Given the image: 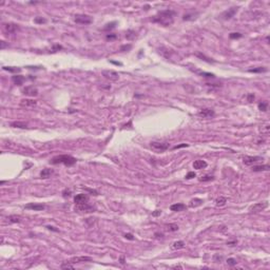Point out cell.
Wrapping results in <instances>:
<instances>
[{"label":"cell","mask_w":270,"mask_h":270,"mask_svg":"<svg viewBox=\"0 0 270 270\" xmlns=\"http://www.w3.org/2000/svg\"><path fill=\"white\" fill-rule=\"evenodd\" d=\"M46 228H48L49 230H52V231H55V232H58V231H59L58 229H56L55 227H53V226H46Z\"/></svg>","instance_id":"cell-49"},{"label":"cell","mask_w":270,"mask_h":270,"mask_svg":"<svg viewBox=\"0 0 270 270\" xmlns=\"http://www.w3.org/2000/svg\"><path fill=\"white\" fill-rule=\"evenodd\" d=\"M8 220L10 223H19L21 221V218L19 215H11V216L8 218Z\"/></svg>","instance_id":"cell-26"},{"label":"cell","mask_w":270,"mask_h":270,"mask_svg":"<svg viewBox=\"0 0 270 270\" xmlns=\"http://www.w3.org/2000/svg\"><path fill=\"white\" fill-rule=\"evenodd\" d=\"M76 158L71 156V155H57L55 157H53L51 159V164L53 165H59V164H62L67 167H71L73 165L76 164Z\"/></svg>","instance_id":"cell-2"},{"label":"cell","mask_w":270,"mask_h":270,"mask_svg":"<svg viewBox=\"0 0 270 270\" xmlns=\"http://www.w3.org/2000/svg\"><path fill=\"white\" fill-rule=\"evenodd\" d=\"M53 173H54V171H53L52 169H43V170L40 172V177H41V178H48V177H50Z\"/></svg>","instance_id":"cell-21"},{"label":"cell","mask_w":270,"mask_h":270,"mask_svg":"<svg viewBox=\"0 0 270 270\" xmlns=\"http://www.w3.org/2000/svg\"><path fill=\"white\" fill-rule=\"evenodd\" d=\"M71 194H72V192H71L70 189H64V190L62 191V196L63 197H69V196H71Z\"/></svg>","instance_id":"cell-38"},{"label":"cell","mask_w":270,"mask_h":270,"mask_svg":"<svg viewBox=\"0 0 270 270\" xmlns=\"http://www.w3.org/2000/svg\"><path fill=\"white\" fill-rule=\"evenodd\" d=\"M135 34H136L135 32H133V31H129V32H128V34L126 35V37H127V39H133V38L136 37V35H135Z\"/></svg>","instance_id":"cell-37"},{"label":"cell","mask_w":270,"mask_h":270,"mask_svg":"<svg viewBox=\"0 0 270 270\" xmlns=\"http://www.w3.org/2000/svg\"><path fill=\"white\" fill-rule=\"evenodd\" d=\"M174 268H178V269H181V267H180V266H175Z\"/></svg>","instance_id":"cell-55"},{"label":"cell","mask_w":270,"mask_h":270,"mask_svg":"<svg viewBox=\"0 0 270 270\" xmlns=\"http://www.w3.org/2000/svg\"><path fill=\"white\" fill-rule=\"evenodd\" d=\"M95 210V208L91 205H89L88 203H84V204H76L75 206V211L78 212H93Z\"/></svg>","instance_id":"cell-5"},{"label":"cell","mask_w":270,"mask_h":270,"mask_svg":"<svg viewBox=\"0 0 270 270\" xmlns=\"http://www.w3.org/2000/svg\"><path fill=\"white\" fill-rule=\"evenodd\" d=\"M213 179H214V176L210 175V174H206V175L199 177V181H210V180H213Z\"/></svg>","instance_id":"cell-30"},{"label":"cell","mask_w":270,"mask_h":270,"mask_svg":"<svg viewBox=\"0 0 270 270\" xmlns=\"http://www.w3.org/2000/svg\"><path fill=\"white\" fill-rule=\"evenodd\" d=\"M196 176V173L195 172H189L187 175H186V179H191V178H193V177H195Z\"/></svg>","instance_id":"cell-42"},{"label":"cell","mask_w":270,"mask_h":270,"mask_svg":"<svg viewBox=\"0 0 270 270\" xmlns=\"http://www.w3.org/2000/svg\"><path fill=\"white\" fill-rule=\"evenodd\" d=\"M267 107H268V102L267 101H262V102L259 103V109L261 111H263V112L267 111Z\"/></svg>","instance_id":"cell-33"},{"label":"cell","mask_w":270,"mask_h":270,"mask_svg":"<svg viewBox=\"0 0 270 270\" xmlns=\"http://www.w3.org/2000/svg\"><path fill=\"white\" fill-rule=\"evenodd\" d=\"M35 22L36 23H45L46 20L44 18H42V17H36L35 18Z\"/></svg>","instance_id":"cell-41"},{"label":"cell","mask_w":270,"mask_h":270,"mask_svg":"<svg viewBox=\"0 0 270 270\" xmlns=\"http://www.w3.org/2000/svg\"><path fill=\"white\" fill-rule=\"evenodd\" d=\"M176 13L173 11V10H164V11H160L159 13H157L153 18H152V21L153 22H156L160 25H164V26H169L171 25L173 22H174V17H175Z\"/></svg>","instance_id":"cell-1"},{"label":"cell","mask_w":270,"mask_h":270,"mask_svg":"<svg viewBox=\"0 0 270 270\" xmlns=\"http://www.w3.org/2000/svg\"><path fill=\"white\" fill-rule=\"evenodd\" d=\"M196 56H197V57H199V58H202L203 60H206V61H208V62H211V61H212L210 58H207L205 55H203V54H201V53H197V54H196Z\"/></svg>","instance_id":"cell-40"},{"label":"cell","mask_w":270,"mask_h":270,"mask_svg":"<svg viewBox=\"0 0 270 270\" xmlns=\"http://www.w3.org/2000/svg\"><path fill=\"white\" fill-rule=\"evenodd\" d=\"M185 247V243L183 240H177L173 244V248L174 249H181Z\"/></svg>","instance_id":"cell-31"},{"label":"cell","mask_w":270,"mask_h":270,"mask_svg":"<svg viewBox=\"0 0 270 270\" xmlns=\"http://www.w3.org/2000/svg\"><path fill=\"white\" fill-rule=\"evenodd\" d=\"M204 202H203V199H201V198H194V199H192L191 202H190V207H197V206H201L202 204H203Z\"/></svg>","instance_id":"cell-24"},{"label":"cell","mask_w":270,"mask_h":270,"mask_svg":"<svg viewBox=\"0 0 270 270\" xmlns=\"http://www.w3.org/2000/svg\"><path fill=\"white\" fill-rule=\"evenodd\" d=\"M237 11H238V8L236 7H234V8H230V9H228V10H226L225 12H223L222 13V15H221V18L222 19H224V20H229V19H231L236 13H237Z\"/></svg>","instance_id":"cell-6"},{"label":"cell","mask_w":270,"mask_h":270,"mask_svg":"<svg viewBox=\"0 0 270 270\" xmlns=\"http://www.w3.org/2000/svg\"><path fill=\"white\" fill-rule=\"evenodd\" d=\"M270 169V167L268 165H262V166H253L252 167V171L254 172H261V171H268Z\"/></svg>","instance_id":"cell-20"},{"label":"cell","mask_w":270,"mask_h":270,"mask_svg":"<svg viewBox=\"0 0 270 270\" xmlns=\"http://www.w3.org/2000/svg\"><path fill=\"white\" fill-rule=\"evenodd\" d=\"M93 19L91 16L86 15V14H77L75 15V22L80 23V24H90L92 23Z\"/></svg>","instance_id":"cell-4"},{"label":"cell","mask_w":270,"mask_h":270,"mask_svg":"<svg viewBox=\"0 0 270 270\" xmlns=\"http://www.w3.org/2000/svg\"><path fill=\"white\" fill-rule=\"evenodd\" d=\"M150 147H151L154 151L160 153V152H164V151L168 150V149L170 148V144H169V143H166V142H152V143L150 144Z\"/></svg>","instance_id":"cell-3"},{"label":"cell","mask_w":270,"mask_h":270,"mask_svg":"<svg viewBox=\"0 0 270 270\" xmlns=\"http://www.w3.org/2000/svg\"><path fill=\"white\" fill-rule=\"evenodd\" d=\"M11 127H14V128H20V129H25L28 128V125L25 122H22V121H13L11 124Z\"/></svg>","instance_id":"cell-22"},{"label":"cell","mask_w":270,"mask_h":270,"mask_svg":"<svg viewBox=\"0 0 270 270\" xmlns=\"http://www.w3.org/2000/svg\"><path fill=\"white\" fill-rule=\"evenodd\" d=\"M19 30V26L16 23H5L4 24V31L8 34H14Z\"/></svg>","instance_id":"cell-11"},{"label":"cell","mask_w":270,"mask_h":270,"mask_svg":"<svg viewBox=\"0 0 270 270\" xmlns=\"http://www.w3.org/2000/svg\"><path fill=\"white\" fill-rule=\"evenodd\" d=\"M197 15H198L197 13H195V14H194V13H191V14L188 13V14H185V15H184L183 19H184V20H193V19L196 18L195 16H197Z\"/></svg>","instance_id":"cell-27"},{"label":"cell","mask_w":270,"mask_h":270,"mask_svg":"<svg viewBox=\"0 0 270 270\" xmlns=\"http://www.w3.org/2000/svg\"><path fill=\"white\" fill-rule=\"evenodd\" d=\"M72 264H77V263H86V262H92V257L90 256H75L72 257L70 261Z\"/></svg>","instance_id":"cell-13"},{"label":"cell","mask_w":270,"mask_h":270,"mask_svg":"<svg viewBox=\"0 0 270 270\" xmlns=\"http://www.w3.org/2000/svg\"><path fill=\"white\" fill-rule=\"evenodd\" d=\"M112 63H114V64H118V66H121V63H119V62H115V61H112Z\"/></svg>","instance_id":"cell-54"},{"label":"cell","mask_w":270,"mask_h":270,"mask_svg":"<svg viewBox=\"0 0 270 270\" xmlns=\"http://www.w3.org/2000/svg\"><path fill=\"white\" fill-rule=\"evenodd\" d=\"M167 227H168V229L170 231H177L178 230V226L176 224H169Z\"/></svg>","instance_id":"cell-36"},{"label":"cell","mask_w":270,"mask_h":270,"mask_svg":"<svg viewBox=\"0 0 270 270\" xmlns=\"http://www.w3.org/2000/svg\"><path fill=\"white\" fill-rule=\"evenodd\" d=\"M22 93H23L24 95L34 97V96H37V95H38V90H37V88H35V87H33V86H29V87H25V88L22 90Z\"/></svg>","instance_id":"cell-10"},{"label":"cell","mask_w":270,"mask_h":270,"mask_svg":"<svg viewBox=\"0 0 270 270\" xmlns=\"http://www.w3.org/2000/svg\"><path fill=\"white\" fill-rule=\"evenodd\" d=\"M161 214V210H155L154 212H152V216H158Z\"/></svg>","instance_id":"cell-48"},{"label":"cell","mask_w":270,"mask_h":270,"mask_svg":"<svg viewBox=\"0 0 270 270\" xmlns=\"http://www.w3.org/2000/svg\"><path fill=\"white\" fill-rule=\"evenodd\" d=\"M125 237H126L127 239H130V240H133V239H134V236H133L131 233H126V234H125Z\"/></svg>","instance_id":"cell-46"},{"label":"cell","mask_w":270,"mask_h":270,"mask_svg":"<svg viewBox=\"0 0 270 270\" xmlns=\"http://www.w3.org/2000/svg\"><path fill=\"white\" fill-rule=\"evenodd\" d=\"M120 263H121V264H125V259H124V257H120Z\"/></svg>","instance_id":"cell-53"},{"label":"cell","mask_w":270,"mask_h":270,"mask_svg":"<svg viewBox=\"0 0 270 270\" xmlns=\"http://www.w3.org/2000/svg\"><path fill=\"white\" fill-rule=\"evenodd\" d=\"M199 75H202L203 77H207V78H215V75L212 73H207V72H201Z\"/></svg>","instance_id":"cell-34"},{"label":"cell","mask_w":270,"mask_h":270,"mask_svg":"<svg viewBox=\"0 0 270 270\" xmlns=\"http://www.w3.org/2000/svg\"><path fill=\"white\" fill-rule=\"evenodd\" d=\"M3 70L8 71V72H11V73H18L21 71L20 68H15V67H3Z\"/></svg>","instance_id":"cell-28"},{"label":"cell","mask_w":270,"mask_h":270,"mask_svg":"<svg viewBox=\"0 0 270 270\" xmlns=\"http://www.w3.org/2000/svg\"><path fill=\"white\" fill-rule=\"evenodd\" d=\"M247 100H248L249 102H252V101L254 100V95H253V94H248V96H247Z\"/></svg>","instance_id":"cell-45"},{"label":"cell","mask_w":270,"mask_h":270,"mask_svg":"<svg viewBox=\"0 0 270 270\" xmlns=\"http://www.w3.org/2000/svg\"><path fill=\"white\" fill-rule=\"evenodd\" d=\"M249 72L250 73H264V72H267V69L264 67H259L255 69H250Z\"/></svg>","instance_id":"cell-29"},{"label":"cell","mask_w":270,"mask_h":270,"mask_svg":"<svg viewBox=\"0 0 270 270\" xmlns=\"http://www.w3.org/2000/svg\"><path fill=\"white\" fill-rule=\"evenodd\" d=\"M88 201H89V195L86 194V193L77 194L74 197V203L75 204H84V203H88Z\"/></svg>","instance_id":"cell-12"},{"label":"cell","mask_w":270,"mask_h":270,"mask_svg":"<svg viewBox=\"0 0 270 270\" xmlns=\"http://www.w3.org/2000/svg\"><path fill=\"white\" fill-rule=\"evenodd\" d=\"M0 48H1V49H4V48H5V41H3V40L1 41V46H0Z\"/></svg>","instance_id":"cell-51"},{"label":"cell","mask_w":270,"mask_h":270,"mask_svg":"<svg viewBox=\"0 0 270 270\" xmlns=\"http://www.w3.org/2000/svg\"><path fill=\"white\" fill-rule=\"evenodd\" d=\"M45 208V206L43 204H34V203H31V204H28L25 205V209H29V210H34V211H41Z\"/></svg>","instance_id":"cell-15"},{"label":"cell","mask_w":270,"mask_h":270,"mask_svg":"<svg viewBox=\"0 0 270 270\" xmlns=\"http://www.w3.org/2000/svg\"><path fill=\"white\" fill-rule=\"evenodd\" d=\"M197 115H198L199 117H202V118H211V117H213V116L215 115V112H214V110H212V109H208V108H206V109L199 110V112L197 113Z\"/></svg>","instance_id":"cell-9"},{"label":"cell","mask_w":270,"mask_h":270,"mask_svg":"<svg viewBox=\"0 0 270 270\" xmlns=\"http://www.w3.org/2000/svg\"><path fill=\"white\" fill-rule=\"evenodd\" d=\"M268 207V203L267 202H264V203H257L255 205H253L250 210L251 212H260V211H263L264 209H266Z\"/></svg>","instance_id":"cell-14"},{"label":"cell","mask_w":270,"mask_h":270,"mask_svg":"<svg viewBox=\"0 0 270 270\" xmlns=\"http://www.w3.org/2000/svg\"><path fill=\"white\" fill-rule=\"evenodd\" d=\"M183 147H188L187 144H183V145H178V146H175L173 149H179V148H183Z\"/></svg>","instance_id":"cell-50"},{"label":"cell","mask_w":270,"mask_h":270,"mask_svg":"<svg viewBox=\"0 0 270 270\" xmlns=\"http://www.w3.org/2000/svg\"><path fill=\"white\" fill-rule=\"evenodd\" d=\"M227 203V198L224 197V196H220L215 199V205L218 207H222V206H225V204Z\"/></svg>","instance_id":"cell-23"},{"label":"cell","mask_w":270,"mask_h":270,"mask_svg":"<svg viewBox=\"0 0 270 270\" xmlns=\"http://www.w3.org/2000/svg\"><path fill=\"white\" fill-rule=\"evenodd\" d=\"M102 75L107 78V79H110V80H113V81H116V80L119 79V75L117 72L113 71V70H107V71H102Z\"/></svg>","instance_id":"cell-8"},{"label":"cell","mask_w":270,"mask_h":270,"mask_svg":"<svg viewBox=\"0 0 270 270\" xmlns=\"http://www.w3.org/2000/svg\"><path fill=\"white\" fill-rule=\"evenodd\" d=\"M60 267H61V269H73V268H74V265L68 261V262L62 263Z\"/></svg>","instance_id":"cell-32"},{"label":"cell","mask_w":270,"mask_h":270,"mask_svg":"<svg viewBox=\"0 0 270 270\" xmlns=\"http://www.w3.org/2000/svg\"><path fill=\"white\" fill-rule=\"evenodd\" d=\"M131 48H132V45L131 44H125V45H122L121 48H120V51H122V52H125V51H129V50H131Z\"/></svg>","instance_id":"cell-43"},{"label":"cell","mask_w":270,"mask_h":270,"mask_svg":"<svg viewBox=\"0 0 270 270\" xmlns=\"http://www.w3.org/2000/svg\"><path fill=\"white\" fill-rule=\"evenodd\" d=\"M185 209H187V206L185 204H181V203H178V204H174L170 207V210L171 211H174V212H179V211H184Z\"/></svg>","instance_id":"cell-17"},{"label":"cell","mask_w":270,"mask_h":270,"mask_svg":"<svg viewBox=\"0 0 270 270\" xmlns=\"http://www.w3.org/2000/svg\"><path fill=\"white\" fill-rule=\"evenodd\" d=\"M116 24H117V23H116L115 21H113V22H110V23L105 24V26L103 28V30H104V31H108V32H109V31H111V30H113V29H115V28H116Z\"/></svg>","instance_id":"cell-25"},{"label":"cell","mask_w":270,"mask_h":270,"mask_svg":"<svg viewBox=\"0 0 270 270\" xmlns=\"http://www.w3.org/2000/svg\"><path fill=\"white\" fill-rule=\"evenodd\" d=\"M229 37H230L231 39H238V38L243 37V35H242L240 33H231V34L229 35Z\"/></svg>","instance_id":"cell-35"},{"label":"cell","mask_w":270,"mask_h":270,"mask_svg":"<svg viewBox=\"0 0 270 270\" xmlns=\"http://www.w3.org/2000/svg\"><path fill=\"white\" fill-rule=\"evenodd\" d=\"M236 260L235 259H232V257H230V259H228L227 260V264L229 265V266H235L236 265Z\"/></svg>","instance_id":"cell-39"},{"label":"cell","mask_w":270,"mask_h":270,"mask_svg":"<svg viewBox=\"0 0 270 270\" xmlns=\"http://www.w3.org/2000/svg\"><path fill=\"white\" fill-rule=\"evenodd\" d=\"M116 38H117L116 34H108L107 35V39L108 40H113V39H116Z\"/></svg>","instance_id":"cell-44"},{"label":"cell","mask_w":270,"mask_h":270,"mask_svg":"<svg viewBox=\"0 0 270 270\" xmlns=\"http://www.w3.org/2000/svg\"><path fill=\"white\" fill-rule=\"evenodd\" d=\"M207 167V163L203 159H197L193 163V168L196 169V170H201V169H204Z\"/></svg>","instance_id":"cell-16"},{"label":"cell","mask_w":270,"mask_h":270,"mask_svg":"<svg viewBox=\"0 0 270 270\" xmlns=\"http://www.w3.org/2000/svg\"><path fill=\"white\" fill-rule=\"evenodd\" d=\"M86 190L89 191L90 193H93V195H98V192L96 190H93V189H89V188H86Z\"/></svg>","instance_id":"cell-47"},{"label":"cell","mask_w":270,"mask_h":270,"mask_svg":"<svg viewBox=\"0 0 270 270\" xmlns=\"http://www.w3.org/2000/svg\"><path fill=\"white\" fill-rule=\"evenodd\" d=\"M12 80H13V83H14L15 85H17V86H21V85L24 83L25 78H24L23 76H21V75H15V76H13V77H12Z\"/></svg>","instance_id":"cell-18"},{"label":"cell","mask_w":270,"mask_h":270,"mask_svg":"<svg viewBox=\"0 0 270 270\" xmlns=\"http://www.w3.org/2000/svg\"><path fill=\"white\" fill-rule=\"evenodd\" d=\"M37 103L36 100H32V99H22L20 101V104L22 107H35Z\"/></svg>","instance_id":"cell-19"},{"label":"cell","mask_w":270,"mask_h":270,"mask_svg":"<svg viewBox=\"0 0 270 270\" xmlns=\"http://www.w3.org/2000/svg\"><path fill=\"white\" fill-rule=\"evenodd\" d=\"M155 235H157V236H160V237H163V236H164V234H163V233H155Z\"/></svg>","instance_id":"cell-52"},{"label":"cell","mask_w":270,"mask_h":270,"mask_svg":"<svg viewBox=\"0 0 270 270\" xmlns=\"http://www.w3.org/2000/svg\"><path fill=\"white\" fill-rule=\"evenodd\" d=\"M260 160H263L261 156H244L243 157V163L246 166H252L253 164L259 163Z\"/></svg>","instance_id":"cell-7"}]
</instances>
